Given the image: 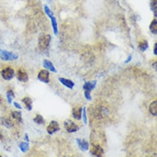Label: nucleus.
I'll use <instances>...</instances> for the list:
<instances>
[{
  "instance_id": "nucleus-5",
  "label": "nucleus",
  "mask_w": 157,
  "mask_h": 157,
  "mask_svg": "<svg viewBox=\"0 0 157 157\" xmlns=\"http://www.w3.org/2000/svg\"><path fill=\"white\" fill-rule=\"evenodd\" d=\"M0 74L3 79L7 81H11L16 75L15 71L11 67H7L2 69L0 72Z\"/></svg>"
},
{
  "instance_id": "nucleus-19",
  "label": "nucleus",
  "mask_w": 157,
  "mask_h": 157,
  "mask_svg": "<svg viewBox=\"0 0 157 157\" xmlns=\"http://www.w3.org/2000/svg\"><path fill=\"white\" fill-rule=\"evenodd\" d=\"M149 111L152 115L156 116L157 115V101L155 100L151 103L149 106Z\"/></svg>"
},
{
  "instance_id": "nucleus-29",
  "label": "nucleus",
  "mask_w": 157,
  "mask_h": 157,
  "mask_svg": "<svg viewBox=\"0 0 157 157\" xmlns=\"http://www.w3.org/2000/svg\"><path fill=\"white\" fill-rule=\"evenodd\" d=\"M131 60H132V55H130L129 56H128L127 57V60L125 61V63H130L131 61Z\"/></svg>"
},
{
  "instance_id": "nucleus-10",
  "label": "nucleus",
  "mask_w": 157,
  "mask_h": 157,
  "mask_svg": "<svg viewBox=\"0 0 157 157\" xmlns=\"http://www.w3.org/2000/svg\"><path fill=\"white\" fill-rule=\"evenodd\" d=\"M16 77L19 81L21 82H27L28 81V76L26 71L22 69H19L16 73Z\"/></svg>"
},
{
  "instance_id": "nucleus-16",
  "label": "nucleus",
  "mask_w": 157,
  "mask_h": 157,
  "mask_svg": "<svg viewBox=\"0 0 157 157\" xmlns=\"http://www.w3.org/2000/svg\"><path fill=\"white\" fill-rule=\"evenodd\" d=\"M42 66L45 68L47 69L48 70H49L50 71H51L53 73H56L57 72V70L55 69V68L54 67V66L53 65V64L51 61H50L48 60H45L43 61V63H42Z\"/></svg>"
},
{
  "instance_id": "nucleus-23",
  "label": "nucleus",
  "mask_w": 157,
  "mask_h": 157,
  "mask_svg": "<svg viewBox=\"0 0 157 157\" xmlns=\"http://www.w3.org/2000/svg\"><path fill=\"white\" fill-rule=\"evenodd\" d=\"M148 48V44L147 40H142L139 43V48L142 52H145L147 50V49Z\"/></svg>"
},
{
  "instance_id": "nucleus-26",
  "label": "nucleus",
  "mask_w": 157,
  "mask_h": 157,
  "mask_svg": "<svg viewBox=\"0 0 157 157\" xmlns=\"http://www.w3.org/2000/svg\"><path fill=\"white\" fill-rule=\"evenodd\" d=\"M82 116H83V118L84 123L85 124H87V123H88V118H87V113H86V107H84V108H83Z\"/></svg>"
},
{
  "instance_id": "nucleus-12",
  "label": "nucleus",
  "mask_w": 157,
  "mask_h": 157,
  "mask_svg": "<svg viewBox=\"0 0 157 157\" xmlns=\"http://www.w3.org/2000/svg\"><path fill=\"white\" fill-rule=\"evenodd\" d=\"M77 144L79 147V148L83 151H87L89 150V144L87 140L84 139H76Z\"/></svg>"
},
{
  "instance_id": "nucleus-32",
  "label": "nucleus",
  "mask_w": 157,
  "mask_h": 157,
  "mask_svg": "<svg viewBox=\"0 0 157 157\" xmlns=\"http://www.w3.org/2000/svg\"><path fill=\"white\" fill-rule=\"evenodd\" d=\"M0 157H3V156H2V155H0Z\"/></svg>"
},
{
  "instance_id": "nucleus-30",
  "label": "nucleus",
  "mask_w": 157,
  "mask_h": 157,
  "mask_svg": "<svg viewBox=\"0 0 157 157\" xmlns=\"http://www.w3.org/2000/svg\"><path fill=\"white\" fill-rule=\"evenodd\" d=\"M25 140L26 142H29V139H28V134H25Z\"/></svg>"
},
{
  "instance_id": "nucleus-11",
  "label": "nucleus",
  "mask_w": 157,
  "mask_h": 157,
  "mask_svg": "<svg viewBox=\"0 0 157 157\" xmlns=\"http://www.w3.org/2000/svg\"><path fill=\"white\" fill-rule=\"evenodd\" d=\"M91 152L92 155L97 157H103V155L104 154V149L99 145H93L91 150Z\"/></svg>"
},
{
  "instance_id": "nucleus-21",
  "label": "nucleus",
  "mask_w": 157,
  "mask_h": 157,
  "mask_svg": "<svg viewBox=\"0 0 157 157\" xmlns=\"http://www.w3.org/2000/svg\"><path fill=\"white\" fill-rule=\"evenodd\" d=\"M1 124L3 125L4 127H7L8 129H11L14 126V123L12 121L9 119L3 118L1 121Z\"/></svg>"
},
{
  "instance_id": "nucleus-17",
  "label": "nucleus",
  "mask_w": 157,
  "mask_h": 157,
  "mask_svg": "<svg viewBox=\"0 0 157 157\" xmlns=\"http://www.w3.org/2000/svg\"><path fill=\"white\" fill-rule=\"evenodd\" d=\"M11 116L12 118L16 119L18 122L19 123H22L23 119H22V113L20 111H13L11 113Z\"/></svg>"
},
{
  "instance_id": "nucleus-7",
  "label": "nucleus",
  "mask_w": 157,
  "mask_h": 157,
  "mask_svg": "<svg viewBox=\"0 0 157 157\" xmlns=\"http://www.w3.org/2000/svg\"><path fill=\"white\" fill-rule=\"evenodd\" d=\"M64 126L66 131L69 133L75 132L80 129L79 126L70 119H67L64 122Z\"/></svg>"
},
{
  "instance_id": "nucleus-31",
  "label": "nucleus",
  "mask_w": 157,
  "mask_h": 157,
  "mask_svg": "<svg viewBox=\"0 0 157 157\" xmlns=\"http://www.w3.org/2000/svg\"><path fill=\"white\" fill-rule=\"evenodd\" d=\"M156 66H157V64H156V62L153 64V67L154 68V69H155V71H156V69H157V68H156Z\"/></svg>"
},
{
  "instance_id": "nucleus-9",
  "label": "nucleus",
  "mask_w": 157,
  "mask_h": 157,
  "mask_svg": "<svg viewBox=\"0 0 157 157\" xmlns=\"http://www.w3.org/2000/svg\"><path fill=\"white\" fill-rule=\"evenodd\" d=\"M60 130L59 123L55 121H52L47 127V132L49 134L52 135Z\"/></svg>"
},
{
  "instance_id": "nucleus-14",
  "label": "nucleus",
  "mask_w": 157,
  "mask_h": 157,
  "mask_svg": "<svg viewBox=\"0 0 157 157\" xmlns=\"http://www.w3.org/2000/svg\"><path fill=\"white\" fill-rule=\"evenodd\" d=\"M82 112L83 108L81 107H75L72 110L73 117L77 120H80L82 117Z\"/></svg>"
},
{
  "instance_id": "nucleus-8",
  "label": "nucleus",
  "mask_w": 157,
  "mask_h": 157,
  "mask_svg": "<svg viewBox=\"0 0 157 157\" xmlns=\"http://www.w3.org/2000/svg\"><path fill=\"white\" fill-rule=\"evenodd\" d=\"M37 78L40 82L45 84H48L50 81L49 72L46 69H42L38 73Z\"/></svg>"
},
{
  "instance_id": "nucleus-28",
  "label": "nucleus",
  "mask_w": 157,
  "mask_h": 157,
  "mask_svg": "<svg viewBox=\"0 0 157 157\" xmlns=\"http://www.w3.org/2000/svg\"><path fill=\"white\" fill-rule=\"evenodd\" d=\"M153 54L155 55H157V44L155 43L154 45V49H153Z\"/></svg>"
},
{
  "instance_id": "nucleus-20",
  "label": "nucleus",
  "mask_w": 157,
  "mask_h": 157,
  "mask_svg": "<svg viewBox=\"0 0 157 157\" xmlns=\"http://www.w3.org/2000/svg\"><path fill=\"white\" fill-rule=\"evenodd\" d=\"M149 28L151 32L154 34L156 35L157 34V20L156 19H153L152 23H151V25L149 26Z\"/></svg>"
},
{
  "instance_id": "nucleus-25",
  "label": "nucleus",
  "mask_w": 157,
  "mask_h": 157,
  "mask_svg": "<svg viewBox=\"0 0 157 157\" xmlns=\"http://www.w3.org/2000/svg\"><path fill=\"white\" fill-rule=\"evenodd\" d=\"M151 7L152 11L153 12V14L155 17L157 16V1L156 0H152L151 4Z\"/></svg>"
},
{
  "instance_id": "nucleus-24",
  "label": "nucleus",
  "mask_w": 157,
  "mask_h": 157,
  "mask_svg": "<svg viewBox=\"0 0 157 157\" xmlns=\"http://www.w3.org/2000/svg\"><path fill=\"white\" fill-rule=\"evenodd\" d=\"M33 121L35 123H37L39 125H42L45 123V120L44 118L41 115H37L36 116L33 118Z\"/></svg>"
},
{
  "instance_id": "nucleus-6",
  "label": "nucleus",
  "mask_w": 157,
  "mask_h": 157,
  "mask_svg": "<svg viewBox=\"0 0 157 157\" xmlns=\"http://www.w3.org/2000/svg\"><path fill=\"white\" fill-rule=\"evenodd\" d=\"M109 115V110L104 106H97L94 110V116L96 119H103Z\"/></svg>"
},
{
  "instance_id": "nucleus-3",
  "label": "nucleus",
  "mask_w": 157,
  "mask_h": 157,
  "mask_svg": "<svg viewBox=\"0 0 157 157\" xmlns=\"http://www.w3.org/2000/svg\"><path fill=\"white\" fill-rule=\"evenodd\" d=\"M97 85L96 81H92L85 82L83 85V88L84 90V97L87 100L91 101L92 97L91 95V92L92 90H94Z\"/></svg>"
},
{
  "instance_id": "nucleus-4",
  "label": "nucleus",
  "mask_w": 157,
  "mask_h": 157,
  "mask_svg": "<svg viewBox=\"0 0 157 157\" xmlns=\"http://www.w3.org/2000/svg\"><path fill=\"white\" fill-rule=\"evenodd\" d=\"M44 10L46 14V15L51 19L52 27L53 28V32L55 35L58 34V22H57L56 18L54 16V12L52 11V10L50 9L47 5L44 6Z\"/></svg>"
},
{
  "instance_id": "nucleus-15",
  "label": "nucleus",
  "mask_w": 157,
  "mask_h": 157,
  "mask_svg": "<svg viewBox=\"0 0 157 157\" xmlns=\"http://www.w3.org/2000/svg\"><path fill=\"white\" fill-rule=\"evenodd\" d=\"M22 102L24 103L25 107L28 111H31L32 110L33 102L31 98L28 97H25L22 100Z\"/></svg>"
},
{
  "instance_id": "nucleus-13",
  "label": "nucleus",
  "mask_w": 157,
  "mask_h": 157,
  "mask_svg": "<svg viewBox=\"0 0 157 157\" xmlns=\"http://www.w3.org/2000/svg\"><path fill=\"white\" fill-rule=\"evenodd\" d=\"M59 81L61 82V84L67 87V88H68L70 89H73V88L75 86L74 82L72 81L67 79V78H63V77H59Z\"/></svg>"
},
{
  "instance_id": "nucleus-27",
  "label": "nucleus",
  "mask_w": 157,
  "mask_h": 157,
  "mask_svg": "<svg viewBox=\"0 0 157 157\" xmlns=\"http://www.w3.org/2000/svg\"><path fill=\"white\" fill-rule=\"evenodd\" d=\"M13 105L14 106V107H15L16 108H17L19 110H22V105H21L20 103H19L18 102H13Z\"/></svg>"
},
{
  "instance_id": "nucleus-1",
  "label": "nucleus",
  "mask_w": 157,
  "mask_h": 157,
  "mask_svg": "<svg viewBox=\"0 0 157 157\" xmlns=\"http://www.w3.org/2000/svg\"><path fill=\"white\" fill-rule=\"evenodd\" d=\"M51 37L49 34L41 35L38 39V47L41 51H46L48 49L50 42H51Z\"/></svg>"
},
{
  "instance_id": "nucleus-2",
  "label": "nucleus",
  "mask_w": 157,
  "mask_h": 157,
  "mask_svg": "<svg viewBox=\"0 0 157 157\" xmlns=\"http://www.w3.org/2000/svg\"><path fill=\"white\" fill-rule=\"evenodd\" d=\"M19 55L6 49H0V59L4 61H12L17 60Z\"/></svg>"
},
{
  "instance_id": "nucleus-22",
  "label": "nucleus",
  "mask_w": 157,
  "mask_h": 157,
  "mask_svg": "<svg viewBox=\"0 0 157 157\" xmlns=\"http://www.w3.org/2000/svg\"><path fill=\"white\" fill-rule=\"evenodd\" d=\"M15 98V94L12 90H8L6 92V99L9 104H11L12 102V100Z\"/></svg>"
},
{
  "instance_id": "nucleus-18",
  "label": "nucleus",
  "mask_w": 157,
  "mask_h": 157,
  "mask_svg": "<svg viewBox=\"0 0 157 157\" xmlns=\"http://www.w3.org/2000/svg\"><path fill=\"white\" fill-rule=\"evenodd\" d=\"M19 148L21 152L23 153H26L28 151L30 148V144L28 142H21L19 144Z\"/></svg>"
}]
</instances>
